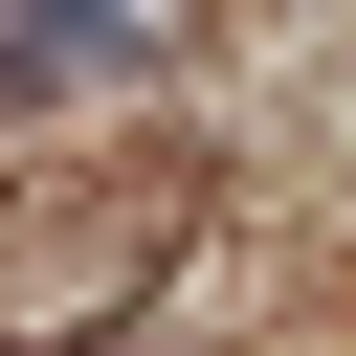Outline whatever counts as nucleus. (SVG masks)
<instances>
[{
    "label": "nucleus",
    "mask_w": 356,
    "mask_h": 356,
    "mask_svg": "<svg viewBox=\"0 0 356 356\" xmlns=\"http://www.w3.org/2000/svg\"><path fill=\"white\" fill-rule=\"evenodd\" d=\"M200 0H0V89H89V67H178Z\"/></svg>",
    "instance_id": "1"
}]
</instances>
